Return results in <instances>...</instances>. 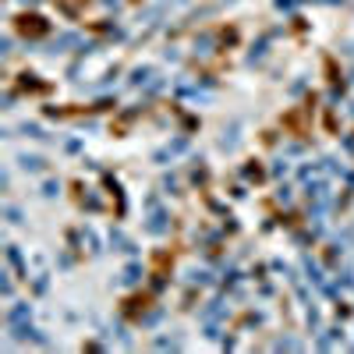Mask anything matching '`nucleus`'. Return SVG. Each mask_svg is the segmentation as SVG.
<instances>
[{"label":"nucleus","mask_w":354,"mask_h":354,"mask_svg":"<svg viewBox=\"0 0 354 354\" xmlns=\"http://www.w3.org/2000/svg\"><path fill=\"white\" fill-rule=\"evenodd\" d=\"M273 351H301V344H298V340H290V337H283V340L273 344Z\"/></svg>","instance_id":"obj_3"},{"label":"nucleus","mask_w":354,"mask_h":354,"mask_svg":"<svg viewBox=\"0 0 354 354\" xmlns=\"http://www.w3.org/2000/svg\"><path fill=\"white\" fill-rule=\"evenodd\" d=\"M4 298H8V301L15 298V280H11V273H4Z\"/></svg>","instance_id":"obj_4"},{"label":"nucleus","mask_w":354,"mask_h":354,"mask_svg":"<svg viewBox=\"0 0 354 354\" xmlns=\"http://www.w3.org/2000/svg\"><path fill=\"white\" fill-rule=\"evenodd\" d=\"M4 216H8V223H15V227L25 223V220H21V209H18L15 202H4Z\"/></svg>","instance_id":"obj_2"},{"label":"nucleus","mask_w":354,"mask_h":354,"mask_svg":"<svg viewBox=\"0 0 354 354\" xmlns=\"http://www.w3.org/2000/svg\"><path fill=\"white\" fill-rule=\"evenodd\" d=\"M18 163H21V170H28V174H43V170H46V160H43V156H28V153H25V156H18Z\"/></svg>","instance_id":"obj_1"}]
</instances>
